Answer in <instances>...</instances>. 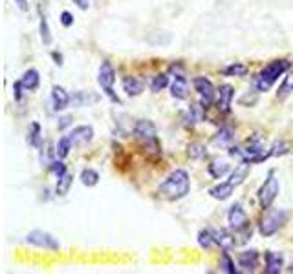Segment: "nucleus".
<instances>
[{"mask_svg": "<svg viewBox=\"0 0 293 274\" xmlns=\"http://www.w3.org/2000/svg\"><path fill=\"white\" fill-rule=\"evenodd\" d=\"M191 190V179L189 174L185 172L183 168H176L174 172H170V176L163 181L158 194L160 198L167 199V201H178V199L185 198Z\"/></svg>", "mask_w": 293, "mask_h": 274, "instance_id": "1", "label": "nucleus"}, {"mask_svg": "<svg viewBox=\"0 0 293 274\" xmlns=\"http://www.w3.org/2000/svg\"><path fill=\"white\" fill-rule=\"evenodd\" d=\"M290 68H292V64H290L288 59H277V61H271L269 64H266V66L253 77L255 91H259V93L269 91L271 86L279 81V77L284 75Z\"/></svg>", "mask_w": 293, "mask_h": 274, "instance_id": "2", "label": "nucleus"}, {"mask_svg": "<svg viewBox=\"0 0 293 274\" xmlns=\"http://www.w3.org/2000/svg\"><path fill=\"white\" fill-rule=\"evenodd\" d=\"M98 83L103 88L104 95L108 97L112 102L121 104V99L117 97V93L114 91V83H116V70L108 61H103V64L99 66V73H98Z\"/></svg>", "mask_w": 293, "mask_h": 274, "instance_id": "3", "label": "nucleus"}, {"mask_svg": "<svg viewBox=\"0 0 293 274\" xmlns=\"http://www.w3.org/2000/svg\"><path fill=\"white\" fill-rule=\"evenodd\" d=\"M279 192H280L279 178L275 176V170H269L266 181L259 188V203H260L262 209H269L273 205L275 199H277V196H279Z\"/></svg>", "mask_w": 293, "mask_h": 274, "instance_id": "4", "label": "nucleus"}, {"mask_svg": "<svg viewBox=\"0 0 293 274\" xmlns=\"http://www.w3.org/2000/svg\"><path fill=\"white\" fill-rule=\"evenodd\" d=\"M288 221V212L286 211H271L267 212L266 216L262 217L260 225H259V232H260L264 238H269L273 236V234H277L282 227H284V223Z\"/></svg>", "mask_w": 293, "mask_h": 274, "instance_id": "5", "label": "nucleus"}, {"mask_svg": "<svg viewBox=\"0 0 293 274\" xmlns=\"http://www.w3.org/2000/svg\"><path fill=\"white\" fill-rule=\"evenodd\" d=\"M134 135H136V139L141 141L147 148L149 147L160 148V143H158V137H156V126L150 121H147V119H141V121H137L136 124H134Z\"/></svg>", "mask_w": 293, "mask_h": 274, "instance_id": "6", "label": "nucleus"}, {"mask_svg": "<svg viewBox=\"0 0 293 274\" xmlns=\"http://www.w3.org/2000/svg\"><path fill=\"white\" fill-rule=\"evenodd\" d=\"M193 86H195V91L200 97V102L205 108H209L216 101V90L207 77H195L193 79Z\"/></svg>", "mask_w": 293, "mask_h": 274, "instance_id": "7", "label": "nucleus"}, {"mask_svg": "<svg viewBox=\"0 0 293 274\" xmlns=\"http://www.w3.org/2000/svg\"><path fill=\"white\" fill-rule=\"evenodd\" d=\"M26 243L33 245V247H39V249H46V250H59L61 249V243L55 240V238L50 234V232H44V230H32L26 236Z\"/></svg>", "mask_w": 293, "mask_h": 274, "instance_id": "8", "label": "nucleus"}, {"mask_svg": "<svg viewBox=\"0 0 293 274\" xmlns=\"http://www.w3.org/2000/svg\"><path fill=\"white\" fill-rule=\"evenodd\" d=\"M228 221H229V227L234 230V232H242V230L249 229V217L244 211V207L242 203H234L231 209H229V214H228Z\"/></svg>", "mask_w": 293, "mask_h": 274, "instance_id": "9", "label": "nucleus"}, {"mask_svg": "<svg viewBox=\"0 0 293 274\" xmlns=\"http://www.w3.org/2000/svg\"><path fill=\"white\" fill-rule=\"evenodd\" d=\"M233 97H234V88L231 84H222L218 91H216V108L220 110L222 114H228L229 110H231V102H233Z\"/></svg>", "mask_w": 293, "mask_h": 274, "instance_id": "10", "label": "nucleus"}, {"mask_svg": "<svg viewBox=\"0 0 293 274\" xmlns=\"http://www.w3.org/2000/svg\"><path fill=\"white\" fill-rule=\"evenodd\" d=\"M72 104V95L66 91L63 86H53L52 88V106L55 112H63Z\"/></svg>", "mask_w": 293, "mask_h": 274, "instance_id": "11", "label": "nucleus"}, {"mask_svg": "<svg viewBox=\"0 0 293 274\" xmlns=\"http://www.w3.org/2000/svg\"><path fill=\"white\" fill-rule=\"evenodd\" d=\"M259 260H260L259 250H244L238 254V267H242V271H246V273H255L259 267Z\"/></svg>", "mask_w": 293, "mask_h": 274, "instance_id": "12", "label": "nucleus"}, {"mask_svg": "<svg viewBox=\"0 0 293 274\" xmlns=\"http://www.w3.org/2000/svg\"><path fill=\"white\" fill-rule=\"evenodd\" d=\"M70 139H72L73 147H79V145H86L94 139V128L90 124H81V126H75L70 132Z\"/></svg>", "mask_w": 293, "mask_h": 274, "instance_id": "13", "label": "nucleus"}, {"mask_svg": "<svg viewBox=\"0 0 293 274\" xmlns=\"http://www.w3.org/2000/svg\"><path fill=\"white\" fill-rule=\"evenodd\" d=\"M284 267V254L282 252H275V250H267L266 252V274H279L282 273Z\"/></svg>", "mask_w": 293, "mask_h": 274, "instance_id": "14", "label": "nucleus"}, {"mask_svg": "<svg viewBox=\"0 0 293 274\" xmlns=\"http://www.w3.org/2000/svg\"><path fill=\"white\" fill-rule=\"evenodd\" d=\"M145 90V83L137 77H123V91L129 97L141 95Z\"/></svg>", "mask_w": 293, "mask_h": 274, "instance_id": "15", "label": "nucleus"}, {"mask_svg": "<svg viewBox=\"0 0 293 274\" xmlns=\"http://www.w3.org/2000/svg\"><path fill=\"white\" fill-rule=\"evenodd\" d=\"M20 83H22V86H24L28 91H35L40 84V73L35 70V68H30V70H26L24 73H22Z\"/></svg>", "mask_w": 293, "mask_h": 274, "instance_id": "16", "label": "nucleus"}, {"mask_svg": "<svg viewBox=\"0 0 293 274\" xmlns=\"http://www.w3.org/2000/svg\"><path fill=\"white\" fill-rule=\"evenodd\" d=\"M249 170H251V165L242 161L240 165L236 166L233 172H231V176H229V183H231V185L236 188V186L242 185V183L246 181V178L249 176Z\"/></svg>", "mask_w": 293, "mask_h": 274, "instance_id": "17", "label": "nucleus"}, {"mask_svg": "<svg viewBox=\"0 0 293 274\" xmlns=\"http://www.w3.org/2000/svg\"><path fill=\"white\" fill-rule=\"evenodd\" d=\"M234 186L231 183H220V185H215L209 188V196L213 199H218V201H226V199L231 198V194H233Z\"/></svg>", "mask_w": 293, "mask_h": 274, "instance_id": "18", "label": "nucleus"}, {"mask_svg": "<svg viewBox=\"0 0 293 274\" xmlns=\"http://www.w3.org/2000/svg\"><path fill=\"white\" fill-rule=\"evenodd\" d=\"M213 230V236H215L216 245H220L224 250H231L234 247V238L229 234L226 229H211Z\"/></svg>", "mask_w": 293, "mask_h": 274, "instance_id": "19", "label": "nucleus"}, {"mask_svg": "<svg viewBox=\"0 0 293 274\" xmlns=\"http://www.w3.org/2000/svg\"><path fill=\"white\" fill-rule=\"evenodd\" d=\"M170 95L174 97V99H187V81H185V77L182 73H178L174 77V83L170 86Z\"/></svg>", "mask_w": 293, "mask_h": 274, "instance_id": "20", "label": "nucleus"}, {"mask_svg": "<svg viewBox=\"0 0 293 274\" xmlns=\"http://www.w3.org/2000/svg\"><path fill=\"white\" fill-rule=\"evenodd\" d=\"M99 101V95H94V93H86V91H77L72 95V106H92Z\"/></svg>", "mask_w": 293, "mask_h": 274, "instance_id": "21", "label": "nucleus"}, {"mask_svg": "<svg viewBox=\"0 0 293 274\" xmlns=\"http://www.w3.org/2000/svg\"><path fill=\"white\" fill-rule=\"evenodd\" d=\"M28 143L33 148H42V130L39 122H32L28 128Z\"/></svg>", "mask_w": 293, "mask_h": 274, "instance_id": "22", "label": "nucleus"}, {"mask_svg": "<svg viewBox=\"0 0 293 274\" xmlns=\"http://www.w3.org/2000/svg\"><path fill=\"white\" fill-rule=\"evenodd\" d=\"M234 139V132L231 130L229 126H222L218 132H216V135L213 137V143H215L216 147H228V145H231V141Z\"/></svg>", "mask_w": 293, "mask_h": 274, "instance_id": "23", "label": "nucleus"}, {"mask_svg": "<svg viewBox=\"0 0 293 274\" xmlns=\"http://www.w3.org/2000/svg\"><path fill=\"white\" fill-rule=\"evenodd\" d=\"M229 170H231V166H229V163H226V161H213V163L207 166V172L213 179H222Z\"/></svg>", "mask_w": 293, "mask_h": 274, "instance_id": "24", "label": "nucleus"}, {"mask_svg": "<svg viewBox=\"0 0 293 274\" xmlns=\"http://www.w3.org/2000/svg\"><path fill=\"white\" fill-rule=\"evenodd\" d=\"M293 93V70H288V75L284 77L282 84L279 86V91H277V97L279 99H286L288 95Z\"/></svg>", "mask_w": 293, "mask_h": 274, "instance_id": "25", "label": "nucleus"}, {"mask_svg": "<svg viewBox=\"0 0 293 274\" xmlns=\"http://www.w3.org/2000/svg\"><path fill=\"white\" fill-rule=\"evenodd\" d=\"M248 66L246 64H240V62H233L226 66V68H222V73L226 77H244L248 75Z\"/></svg>", "mask_w": 293, "mask_h": 274, "instance_id": "26", "label": "nucleus"}, {"mask_svg": "<svg viewBox=\"0 0 293 274\" xmlns=\"http://www.w3.org/2000/svg\"><path fill=\"white\" fill-rule=\"evenodd\" d=\"M198 245L202 247V249L209 250L213 249L216 245L215 242V236H213V230L211 229H202L200 232H198Z\"/></svg>", "mask_w": 293, "mask_h": 274, "instance_id": "27", "label": "nucleus"}, {"mask_svg": "<svg viewBox=\"0 0 293 274\" xmlns=\"http://www.w3.org/2000/svg\"><path fill=\"white\" fill-rule=\"evenodd\" d=\"M72 148H73V143H72V139H70V135H63V137L59 139L57 147H55V150H57V157L59 159L68 157V153H70Z\"/></svg>", "mask_w": 293, "mask_h": 274, "instance_id": "28", "label": "nucleus"}, {"mask_svg": "<svg viewBox=\"0 0 293 274\" xmlns=\"http://www.w3.org/2000/svg\"><path fill=\"white\" fill-rule=\"evenodd\" d=\"M73 183V176L72 174L66 172L65 176H61L57 178V186H55V192H57V196H66L68 192H70V186Z\"/></svg>", "mask_w": 293, "mask_h": 274, "instance_id": "29", "label": "nucleus"}, {"mask_svg": "<svg viewBox=\"0 0 293 274\" xmlns=\"http://www.w3.org/2000/svg\"><path fill=\"white\" fill-rule=\"evenodd\" d=\"M39 33H40V40L44 42V46H50L52 44V31H50V24H48V20L46 17L40 13V20H39Z\"/></svg>", "mask_w": 293, "mask_h": 274, "instance_id": "30", "label": "nucleus"}, {"mask_svg": "<svg viewBox=\"0 0 293 274\" xmlns=\"http://www.w3.org/2000/svg\"><path fill=\"white\" fill-rule=\"evenodd\" d=\"M99 172L98 170H94V168H85L83 172H81V183L85 186H96L99 183Z\"/></svg>", "mask_w": 293, "mask_h": 274, "instance_id": "31", "label": "nucleus"}, {"mask_svg": "<svg viewBox=\"0 0 293 274\" xmlns=\"http://www.w3.org/2000/svg\"><path fill=\"white\" fill-rule=\"evenodd\" d=\"M169 86V75L167 73H158L156 77H152V81H150V90L158 93V91H162Z\"/></svg>", "mask_w": 293, "mask_h": 274, "instance_id": "32", "label": "nucleus"}, {"mask_svg": "<svg viewBox=\"0 0 293 274\" xmlns=\"http://www.w3.org/2000/svg\"><path fill=\"white\" fill-rule=\"evenodd\" d=\"M187 155H189L191 159H202L207 155V148L203 147L202 143H191L189 147H187Z\"/></svg>", "mask_w": 293, "mask_h": 274, "instance_id": "33", "label": "nucleus"}, {"mask_svg": "<svg viewBox=\"0 0 293 274\" xmlns=\"http://www.w3.org/2000/svg\"><path fill=\"white\" fill-rule=\"evenodd\" d=\"M220 271L222 273H228V274H234V273H238V269L234 267V262L231 260V256L228 254V250L222 254V258H220Z\"/></svg>", "mask_w": 293, "mask_h": 274, "instance_id": "34", "label": "nucleus"}, {"mask_svg": "<svg viewBox=\"0 0 293 274\" xmlns=\"http://www.w3.org/2000/svg\"><path fill=\"white\" fill-rule=\"evenodd\" d=\"M290 152V145L284 143V141H275L273 147L269 148V153L271 155H284V153Z\"/></svg>", "mask_w": 293, "mask_h": 274, "instance_id": "35", "label": "nucleus"}, {"mask_svg": "<svg viewBox=\"0 0 293 274\" xmlns=\"http://www.w3.org/2000/svg\"><path fill=\"white\" fill-rule=\"evenodd\" d=\"M48 168H50V172H53L57 178H61V176H65L66 174V165L63 163V161H52L50 165H48Z\"/></svg>", "mask_w": 293, "mask_h": 274, "instance_id": "36", "label": "nucleus"}, {"mask_svg": "<svg viewBox=\"0 0 293 274\" xmlns=\"http://www.w3.org/2000/svg\"><path fill=\"white\" fill-rule=\"evenodd\" d=\"M28 90L22 86V83L20 81H17V83L13 84V97H15V101L17 102H22L24 101V93H26Z\"/></svg>", "mask_w": 293, "mask_h": 274, "instance_id": "37", "label": "nucleus"}, {"mask_svg": "<svg viewBox=\"0 0 293 274\" xmlns=\"http://www.w3.org/2000/svg\"><path fill=\"white\" fill-rule=\"evenodd\" d=\"M61 24L65 28H72L73 26V15L70 11H63L61 13Z\"/></svg>", "mask_w": 293, "mask_h": 274, "instance_id": "38", "label": "nucleus"}, {"mask_svg": "<svg viewBox=\"0 0 293 274\" xmlns=\"http://www.w3.org/2000/svg\"><path fill=\"white\" fill-rule=\"evenodd\" d=\"M72 2L79 7V9H83V11L90 7V0H72Z\"/></svg>", "mask_w": 293, "mask_h": 274, "instance_id": "39", "label": "nucleus"}, {"mask_svg": "<svg viewBox=\"0 0 293 274\" xmlns=\"http://www.w3.org/2000/svg\"><path fill=\"white\" fill-rule=\"evenodd\" d=\"M59 121H61V122H59V124H57V126H59V130H65V128L68 126V124H70V121H72V119H70V117H68V115H66V117H61V119H59Z\"/></svg>", "mask_w": 293, "mask_h": 274, "instance_id": "40", "label": "nucleus"}, {"mask_svg": "<svg viewBox=\"0 0 293 274\" xmlns=\"http://www.w3.org/2000/svg\"><path fill=\"white\" fill-rule=\"evenodd\" d=\"M15 4H17V7H19L20 11H28V9H30L28 0H15Z\"/></svg>", "mask_w": 293, "mask_h": 274, "instance_id": "41", "label": "nucleus"}, {"mask_svg": "<svg viewBox=\"0 0 293 274\" xmlns=\"http://www.w3.org/2000/svg\"><path fill=\"white\" fill-rule=\"evenodd\" d=\"M52 59L55 61V64H57V66H63V55H61V53H57V51H52Z\"/></svg>", "mask_w": 293, "mask_h": 274, "instance_id": "42", "label": "nucleus"}, {"mask_svg": "<svg viewBox=\"0 0 293 274\" xmlns=\"http://www.w3.org/2000/svg\"><path fill=\"white\" fill-rule=\"evenodd\" d=\"M288 273H293V263H292V267L288 269Z\"/></svg>", "mask_w": 293, "mask_h": 274, "instance_id": "43", "label": "nucleus"}]
</instances>
